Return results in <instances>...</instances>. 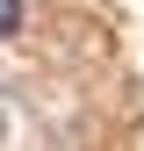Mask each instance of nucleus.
<instances>
[{
    "label": "nucleus",
    "instance_id": "1",
    "mask_svg": "<svg viewBox=\"0 0 144 151\" xmlns=\"http://www.w3.org/2000/svg\"><path fill=\"white\" fill-rule=\"evenodd\" d=\"M22 29V0H0V36H14Z\"/></svg>",
    "mask_w": 144,
    "mask_h": 151
}]
</instances>
